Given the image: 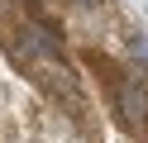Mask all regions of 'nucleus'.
I'll use <instances>...</instances> for the list:
<instances>
[{"label": "nucleus", "instance_id": "7ed1b4c3", "mask_svg": "<svg viewBox=\"0 0 148 143\" xmlns=\"http://www.w3.org/2000/svg\"><path fill=\"white\" fill-rule=\"evenodd\" d=\"M143 133H148V124H143Z\"/></svg>", "mask_w": 148, "mask_h": 143}, {"label": "nucleus", "instance_id": "f257e3e1", "mask_svg": "<svg viewBox=\"0 0 148 143\" xmlns=\"http://www.w3.org/2000/svg\"><path fill=\"white\" fill-rule=\"evenodd\" d=\"M86 67L96 72V81H100V91H105V100H115L119 86L129 81V72H124V67H119L110 53H100V48H86Z\"/></svg>", "mask_w": 148, "mask_h": 143}, {"label": "nucleus", "instance_id": "f03ea898", "mask_svg": "<svg viewBox=\"0 0 148 143\" xmlns=\"http://www.w3.org/2000/svg\"><path fill=\"white\" fill-rule=\"evenodd\" d=\"M77 5H86V10H91V5H105V0H77Z\"/></svg>", "mask_w": 148, "mask_h": 143}]
</instances>
